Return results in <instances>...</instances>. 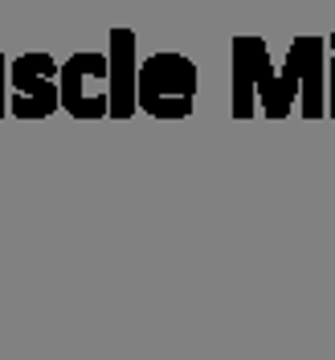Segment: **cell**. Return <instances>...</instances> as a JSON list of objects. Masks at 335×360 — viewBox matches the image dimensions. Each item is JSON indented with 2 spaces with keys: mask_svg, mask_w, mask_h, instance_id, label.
<instances>
[{
  "mask_svg": "<svg viewBox=\"0 0 335 360\" xmlns=\"http://www.w3.org/2000/svg\"><path fill=\"white\" fill-rule=\"evenodd\" d=\"M58 103L74 119H107V53H70L58 66Z\"/></svg>",
  "mask_w": 335,
  "mask_h": 360,
  "instance_id": "2",
  "label": "cell"
},
{
  "mask_svg": "<svg viewBox=\"0 0 335 360\" xmlns=\"http://www.w3.org/2000/svg\"><path fill=\"white\" fill-rule=\"evenodd\" d=\"M135 78H139L135 33L131 29H111V41H107V119H131L139 111Z\"/></svg>",
  "mask_w": 335,
  "mask_h": 360,
  "instance_id": "5",
  "label": "cell"
},
{
  "mask_svg": "<svg viewBox=\"0 0 335 360\" xmlns=\"http://www.w3.org/2000/svg\"><path fill=\"white\" fill-rule=\"evenodd\" d=\"M62 111L58 103V62L49 53H21L8 62V115L49 119Z\"/></svg>",
  "mask_w": 335,
  "mask_h": 360,
  "instance_id": "3",
  "label": "cell"
},
{
  "mask_svg": "<svg viewBox=\"0 0 335 360\" xmlns=\"http://www.w3.org/2000/svg\"><path fill=\"white\" fill-rule=\"evenodd\" d=\"M270 49L262 37H233V119H254L258 115V86L266 82Z\"/></svg>",
  "mask_w": 335,
  "mask_h": 360,
  "instance_id": "6",
  "label": "cell"
},
{
  "mask_svg": "<svg viewBox=\"0 0 335 360\" xmlns=\"http://www.w3.org/2000/svg\"><path fill=\"white\" fill-rule=\"evenodd\" d=\"M8 115V58L0 53V119Z\"/></svg>",
  "mask_w": 335,
  "mask_h": 360,
  "instance_id": "8",
  "label": "cell"
},
{
  "mask_svg": "<svg viewBox=\"0 0 335 360\" xmlns=\"http://www.w3.org/2000/svg\"><path fill=\"white\" fill-rule=\"evenodd\" d=\"M327 115L335 119V33L327 37Z\"/></svg>",
  "mask_w": 335,
  "mask_h": 360,
  "instance_id": "7",
  "label": "cell"
},
{
  "mask_svg": "<svg viewBox=\"0 0 335 360\" xmlns=\"http://www.w3.org/2000/svg\"><path fill=\"white\" fill-rule=\"evenodd\" d=\"M135 103L152 119H188L197 103V66L184 53H152L139 62Z\"/></svg>",
  "mask_w": 335,
  "mask_h": 360,
  "instance_id": "1",
  "label": "cell"
},
{
  "mask_svg": "<svg viewBox=\"0 0 335 360\" xmlns=\"http://www.w3.org/2000/svg\"><path fill=\"white\" fill-rule=\"evenodd\" d=\"M282 74L298 86L303 119H323L327 115V37H294Z\"/></svg>",
  "mask_w": 335,
  "mask_h": 360,
  "instance_id": "4",
  "label": "cell"
}]
</instances>
